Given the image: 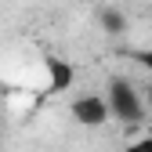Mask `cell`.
<instances>
[{
	"label": "cell",
	"instance_id": "1",
	"mask_svg": "<svg viewBox=\"0 0 152 152\" xmlns=\"http://www.w3.org/2000/svg\"><path fill=\"white\" fill-rule=\"evenodd\" d=\"M105 102H109V116H120L123 123H138V120H141V94L134 91V83L112 80Z\"/></svg>",
	"mask_w": 152,
	"mask_h": 152
},
{
	"label": "cell",
	"instance_id": "2",
	"mask_svg": "<svg viewBox=\"0 0 152 152\" xmlns=\"http://www.w3.org/2000/svg\"><path fill=\"white\" fill-rule=\"evenodd\" d=\"M72 116H76V123H83V127H102L109 120V102L98 98V94H83V98L72 102Z\"/></svg>",
	"mask_w": 152,
	"mask_h": 152
},
{
	"label": "cell",
	"instance_id": "3",
	"mask_svg": "<svg viewBox=\"0 0 152 152\" xmlns=\"http://www.w3.org/2000/svg\"><path fill=\"white\" fill-rule=\"evenodd\" d=\"M47 72H51V87L54 91H65L72 83V65H65L58 58H47Z\"/></svg>",
	"mask_w": 152,
	"mask_h": 152
},
{
	"label": "cell",
	"instance_id": "4",
	"mask_svg": "<svg viewBox=\"0 0 152 152\" xmlns=\"http://www.w3.org/2000/svg\"><path fill=\"white\" fill-rule=\"evenodd\" d=\"M102 26H105V29H112V33H120V29H123L120 11H102Z\"/></svg>",
	"mask_w": 152,
	"mask_h": 152
},
{
	"label": "cell",
	"instance_id": "5",
	"mask_svg": "<svg viewBox=\"0 0 152 152\" xmlns=\"http://www.w3.org/2000/svg\"><path fill=\"white\" fill-rule=\"evenodd\" d=\"M130 58H134L141 69H148V72H152V47H148V51H130Z\"/></svg>",
	"mask_w": 152,
	"mask_h": 152
},
{
	"label": "cell",
	"instance_id": "6",
	"mask_svg": "<svg viewBox=\"0 0 152 152\" xmlns=\"http://www.w3.org/2000/svg\"><path fill=\"white\" fill-rule=\"evenodd\" d=\"M127 152H152V138H141V141H134Z\"/></svg>",
	"mask_w": 152,
	"mask_h": 152
},
{
	"label": "cell",
	"instance_id": "7",
	"mask_svg": "<svg viewBox=\"0 0 152 152\" xmlns=\"http://www.w3.org/2000/svg\"><path fill=\"white\" fill-rule=\"evenodd\" d=\"M148 102H152V87H148Z\"/></svg>",
	"mask_w": 152,
	"mask_h": 152
}]
</instances>
